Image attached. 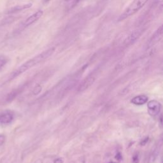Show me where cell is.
Wrapping results in <instances>:
<instances>
[{
    "label": "cell",
    "mask_w": 163,
    "mask_h": 163,
    "mask_svg": "<svg viewBox=\"0 0 163 163\" xmlns=\"http://www.w3.org/2000/svg\"><path fill=\"white\" fill-rule=\"evenodd\" d=\"M41 91V87L40 85H38L34 88L33 90V93L34 95H37V94H40V92Z\"/></svg>",
    "instance_id": "cell-12"
},
{
    "label": "cell",
    "mask_w": 163,
    "mask_h": 163,
    "mask_svg": "<svg viewBox=\"0 0 163 163\" xmlns=\"http://www.w3.org/2000/svg\"><path fill=\"white\" fill-rule=\"evenodd\" d=\"M149 0H133L131 3L127 7L123 13L120 15L119 20H124V19L129 17L135 14L141 8L144 7L145 5Z\"/></svg>",
    "instance_id": "cell-2"
},
{
    "label": "cell",
    "mask_w": 163,
    "mask_h": 163,
    "mask_svg": "<svg viewBox=\"0 0 163 163\" xmlns=\"http://www.w3.org/2000/svg\"><path fill=\"white\" fill-rule=\"evenodd\" d=\"M148 112L151 116L155 117L160 113L161 104L157 100H152L147 103Z\"/></svg>",
    "instance_id": "cell-4"
},
{
    "label": "cell",
    "mask_w": 163,
    "mask_h": 163,
    "mask_svg": "<svg viewBox=\"0 0 163 163\" xmlns=\"http://www.w3.org/2000/svg\"><path fill=\"white\" fill-rule=\"evenodd\" d=\"M43 14V10H41L35 12L33 14H32L31 15L29 16V17H28L24 20V23H23V26L24 28H26V27L32 25L33 24L36 22L38 19H40V18H41Z\"/></svg>",
    "instance_id": "cell-5"
},
{
    "label": "cell",
    "mask_w": 163,
    "mask_h": 163,
    "mask_svg": "<svg viewBox=\"0 0 163 163\" xmlns=\"http://www.w3.org/2000/svg\"><path fill=\"white\" fill-rule=\"evenodd\" d=\"M55 51V48L52 47L51 49H49L46 51H43L41 53L39 54L37 56H35L31 59L28 60L26 62H24L23 64H22L20 67L17 68V69L15 70L12 74L10 75V80H13L19 75H21L22 73H24L26 72L27 70L29 69L30 68H33V66H36L38 64L40 63V62H43V61L46 60L48 59L50 56H52L54 54Z\"/></svg>",
    "instance_id": "cell-1"
},
{
    "label": "cell",
    "mask_w": 163,
    "mask_h": 163,
    "mask_svg": "<svg viewBox=\"0 0 163 163\" xmlns=\"http://www.w3.org/2000/svg\"><path fill=\"white\" fill-rule=\"evenodd\" d=\"M162 26L161 25L157 29L156 31L154 33V34L152 36L151 38L149 40V46H152L154 44L157 43L162 38Z\"/></svg>",
    "instance_id": "cell-6"
},
{
    "label": "cell",
    "mask_w": 163,
    "mask_h": 163,
    "mask_svg": "<svg viewBox=\"0 0 163 163\" xmlns=\"http://www.w3.org/2000/svg\"><path fill=\"white\" fill-rule=\"evenodd\" d=\"M63 162H64V159H62V158L59 157V158H57V159H56V160H54V163H63Z\"/></svg>",
    "instance_id": "cell-14"
},
{
    "label": "cell",
    "mask_w": 163,
    "mask_h": 163,
    "mask_svg": "<svg viewBox=\"0 0 163 163\" xmlns=\"http://www.w3.org/2000/svg\"><path fill=\"white\" fill-rule=\"evenodd\" d=\"M35 163H43V161L41 159H38L37 160H36V161L35 162Z\"/></svg>",
    "instance_id": "cell-18"
},
{
    "label": "cell",
    "mask_w": 163,
    "mask_h": 163,
    "mask_svg": "<svg viewBox=\"0 0 163 163\" xmlns=\"http://www.w3.org/2000/svg\"><path fill=\"white\" fill-rule=\"evenodd\" d=\"M148 100H149V98L147 96L142 94V95L134 97L131 100V102L135 105H143L147 102Z\"/></svg>",
    "instance_id": "cell-9"
},
{
    "label": "cell",
    "mask_w": 163,
    "mask_h": 163,
    "mask_svg": "<svg viewBox=\"0 0 163 163\" xmlns=\"http://www.w3.org/2000/svg\"><path fill=\"white\" fill-rule=\"evenodd\" d=\"M9 61V58L5 55H0V72L3 69Z\"/></svg>",
    "instance_id": "cell-11"
},
{
    "label": "cell",
    "mask_w": 163,
    "mask_h": 163,
    "mask_svg": "<svg viewBox=\"0 0 163 163\" xmlns=\"http://www.w3.org/2000/svg\"><path fill=\"white\" fill-rule=\"evenodd\" d=\"M133 162H134V163H138V155H135V156L133 157Z\"/></svg>",
    "instance_id": "cell-15"
},
{
    "label": "cell",
    "mask_w": 163,
    "mask_h": 163,
    "mask_svg": "<svg viewBox=\"0 0 163 163\" xmlns=\"http://www.w3.org/2000/svg\"><path fill=\"white\" fill-rule=\"evenodd\" d=\"M94 81H95V78L93 77H89L85 78L78 86V91H84V90L87 89L89 87H90L94 84Z\"/></svg>",
    "instance_id": "cell-7"
},
{
    "label": "cell",
    "mask_w": 163,
    "mask_h": 163,
    "mask_svg": "<svg viewBox=\"0 0 163 163\" xmlns=\"http://www.w3.org/2000/svg\"><path fill=\"white\" fill-rule=\"evenodd\" d=\"M15 119V113L10 110H5L0 112V126H7L12 123Z\"/></svg>",
    "instance_id": "cell-3"
},
{
    "label": "cell",
    "mask_w": 163,
    "mask_h": 163,
    "mask_svg": "<svg viewBox=\"0 0 163 163\" xmlns=\"http://www.w3.org/2000/svg\"><path fill=\"white\" fill-rule=\"evenodd\" d=\"M32 7V3H27V4L24 5H16L15 7H12L11 8L8 9L7 11V14H12V13H17V12H20L24 10L28 9L30 7Z\"/></svg>",
    "instance_id": "cell-8"
},
{
    "label": "cell",
    "mask_w": 163,
    "mask_h": 163,
    "mask_svg": "<svg viewBox=\"0 0 163 163\" xmlns=\"http://www.w3.org/2000/svg\"><path fill=\"white\" fill-rule=\"evenodd\" d=\"M116 159H117L118 160H121L122 159V155L120 153H119L118 154H117V156H116Z\"/></svg>",
    "instance_id": "cell-17"
},
{
    "label": "cell",
    "mask_w": 163,
    "mask_h": 163,
    "mask_svg": "<svg viewBox=\"0 0 163 163\" xmlns=\"http://www.w3.org/2000/svg\"><path fill=\"white\" fill-rule=\"evenodd\" d=\"M49 1H50V0H45V2H49Z\"/></svg>",
    "instance_id": "cell-19"
},
{
    "label": "cell",
    "mask_w": 163,
    "mask_h": 163,
    "mask_svg": "<svg viewBox=\"0 0 163 163\" xmlns=\"http://www.w3.org/2000/svg\"><path fill=\"white\" fill-rule=\"evenodd\" d=\"M5 142V136L3 134H0V146L2 145Z\"/></svg>",
    "instance_id": "cell-13"
},
{
    "label": "cell",
    "mask_w": 163,
    "mask_h": 163,
    "mask_svg": "<svg viewBox=\"0 0 163 163\" xmlns=\"http://www.w3.org/2000/svg\"><path fill=\"white\" fill-rule=\"evenodd\" d=\"M148 139H149V138H146L145 139H144V140H143V142H142V143H141V145H145L146 144V143H147V142H148Z\"/></svg>",
    "instance_id": "cell-16"
},
{
    "label": "cell",
    "mask_w": 163,
    "mask_h": 163,
    "mask_svg": "<svg viewBox=\"0 0 163 163\" xmlns=\"http://www.w3.org/2000/svg\"><path fill=\"white\" fill-rule=\"evenodd\" d=\"M143 31V29H138V30H135L134 32H133L127 38V43H132L136 41L137 39L140 37Z\"/></svg>",
    "instance_id": "cell-10"
}]
</instances>
